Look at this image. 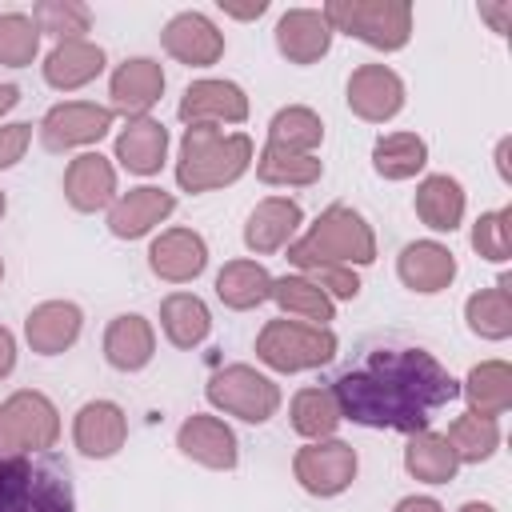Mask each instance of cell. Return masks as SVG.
<instances>
[{
	"label": "cell",
	"mask_w": 512,
	"mask_h": 512,
	"mask_svg": "<svg viewBox=\"0 0 512 512\" xmlns=\"http://www.w3.org/2000/svg\"><path fill=\"white\" fill-rule=\"evenodd\" d=\"M468 328L484 340H504L512 332V296H508V280H500L496 288H484L476 296H468L464 304Z\"/></svg>",
	"instance_id": "cell-34"
},
{
	"label": "cell",
	"mask_w": 512,
	"mask_h": 512,
	"mask_svg": "<svg viewBox=\"0 0 512 512\" xmlns=\"http://www.w3.org/2000/svg\"><path fill=\"white\" fill-rule=\"evenodd\" d=\"M480 16H488L492 28L504 32L508 28V16H512V4H480Z\"/></svg>",
	"instance_id": "cell-46"
},
{
	"label": "cell",
	"mask_w": 512,
	"mask_h": 512,
	"mask_svg": "<svg viewBox=\"0 0 512 512\" xmlns=\"http://www.w3.org/2000/svg\"><path fill=\"white\" fill-rule=\"evenodd\" d=\"M324 172V164L316 156H304V152H288V148H276V144H264L260 160H256V176L264 184H292V188H304V184H316Z\"/></svg>",
	"instance_id": "cell-37"
},
{
	"label": "cell",
	"mask_w": 512,
	"mask_h": 512,
	"mask_svg": "<svg viewBox=\"0 0 512 512\" xmlns=\"http://www.w3.org/2000/svg\"><path fill=\"white\" fill-rule=\"evenodd\" d=\"M324 140V124L312 108H300V104H288L272 116L268 124V144L276 148H288V152H304L312 156V148Z\"/></svg>",
	"instance_id": "cell-36"
},
{
	"label": "cell",
	"mask_w": 512,
	"mask_h": 512,
	"mask_svg": "<svg viewBox=\"0 0 512 512\" xmlns=\"http://www.w3.org/2000/svg\"><path fill=\"white\" fill-rule=\"evenodd\" d=\"M448 448L456 452V460L460 464H480V460H488L492 452H496V444H500V424H496V416H480V412H464V416H456L452 424H448Z\"/></svg>",
	"instance_id": "cell-33"
},
{
	"label": "cell",
	"mask_w": 512,
	"mask_h": 512,
	"mask_svg": "<svg viewBox=\"0 0 512 512\" xmlns=\"http://www.w3.org/2000/svg\"><path fill=\"white\" fill-rule=\"evenodd\" d=\"M164 40V52L180 64H192V68H208L224 56V36L216 32V24L204 16V12H180L164 24L160 32Z\"/></svg>",
	"instance_id": "cell-11"
},
{
	"label": "cell",
	"mask_w": 512,
	"mask_h": 512,
	"mask_svg": "<svg viewBox=\"0 0 512 512\" xmlns=\"http://www.w3.org/2000/svg\"><path fill=\"white\" fill-rule=\"evenodd\" d=\"M404 468L424 484H448L456 476L460 460H456V452L448 448V440L440 432L424 428V432H412V440L404 448Z\"/></svg>",
	"instance_id": "cell-30"
},
{
	"label": "cell",
	"mask_w": 512,
	"mask_h": 512,
	"mask_svg": "<svg viewBox=\"0 0 512 512\" xmlns=\"http://www.w3.org/2000/svg\"><path fill=\"white\" fill-rule=\"evenodd\" d=\"M416 216L432 232H452L464 220V188L452 176H428L416 188Z\"/></svg>",
	"instance_id": "cell-28"
},
{
	"label": "cell",
	"mask_w": 512,
	"mask_h": 512,
	"mask_svg": "<svg viewBox=\"0 0 512 512\" xmlns=\"http://www.w3.org/2000/svg\"><path fill=\"white\" fill-rule=\"evenodd\" d=\"M32 140V124H8L0 128V168H12Z\"/></svg>",
	"instance_id": "cell-43"
},
{
	"label": "cell",
	"mask_w": 512,
	"mask_h": 512,
	"mask_svg": "<svg viewBox=\"0 0 512 512\" xmlns=\"http://www.w3.org/2000/svg\"><path fill=\"white\" fill-rule=\"evenodd\" d=\"M332 44V28L316 8H292L276 24V48L292 64H316Z\"/></svg>",
	"instance_id": "cell-19"
},
{
	"label": "cell",
	"mask_w": 512,
	"mask_h": 512,
	"mask_svg": "<svg viewBox=\"0 0 512 512\" xmlns=\"http://www.w3.org/2000/svg\"><path fill=\"white\" fill-rule=\"evenodd\" d=\"M288 260L304 272L316 268V264H372L376 260V236H372L368 220L356 208L332 204L288 248Z\"/></svg>",
	"instance_id": "cell-3"
},
{
	"label": "cell",
	"mask_w": 512,
	"mask_h": 512,
	"mask_svg": "<svg viewBox=\"0 0 512 512\" xmlns=\"http://www.w3.org/2000/svg\"><path fill=\"white\" fill-rule=\"evenodd\" d=\"M324 20L336 32H348L372 48L396 52L412 36V4L408 0H332L324 4Z\"/></svg>",
	"instance_id": "cell-5"
},
{
	"label": "cell",
	"mask_w": 512,
	"mask_h": 512,
	"mask_svg": "<svg viewBox=\"0 0 512 512\" xmlns=\"http://www.w3.org/2000/svg\"><path fill=\"white\" fill-rule=\"evenodd\" d=\"M148 264L160 280L168 284H184V280H196L208 264V244L200 232L192 228H168L152 240L148 248Z\"/></svg>",
	"instance_id": "cell-15"
},
{
	"label": "cell",
	"mask_w": 512,
	"mask_h": 512,
	"mask_svg": "<svg viewBox=\"0 0 512 512\" xmlns=\"http://www.w3.org/2000/svg\"><path fill=\"white\" fill-rule=\"evenodd\" d=\"M104 68V52L88 40H60L48 60H44V80L60 92H72V88H84L88 80H96Z\"/></svg>",
	"instance_id": "cell-26"
},
{
	"label": "cell",
	"mask_w": 512,
	"mask_h": 512,
	"mask_svg": "<svg viewBox=\"0 0 512 512\" xmlns=\"http://www.w3.org/2000/svg\"><path fill=\"white\" fill-rule=\"evenodd\" d=\"M16 100H20V88H16V84H0V116H4Z\"/></svg>",
	"instance_id": "cell-49"
},
{
	"label": "cell",
	"mask_w": 512,
	"mask_h": 512,
	"mask_svg": "<svg viewBox=\"0 0 512 512\" xmlns=\"http://www.w3.org/2000/svg\"><path fill=\"white\" fill-rule=\"evenodd\" d=\"M256 356L276 372H304L320 368L336 356V336L320 324L300 320H268L256 336Z\"/></svg>",
	"instance_id": "cell-6"
},
{
	"label": "cell",
	"mask_w": 512,
	"mask_h": 512,
	"mask_svg": "<svg viewBox=\"0 0 512 512\" xmlns=\"http://www.w3.org/2000/svg\"><path fill=\"white\" fill-rule=\"evenodd\" d=\"M160 328L176 348H196L212 328L208 304L200 296H192V292H172L160 304Z\"/></svg>",
	"instance_id": "cell-29"
},
{
	"label": "cell",
	"mask_w": 512,
	"mask_h": 512,
	"mask_svg": "<svg viewBox=\"0 0 512 512\" xmlns=\"http://www.w3.org/2000/svg\"><path fill=\"white\" fill-rule=\"evenodd\" d=\"M0 280H4V260H0Z\"/></svg>",
	"instance_id": "cell-52"
},
{
	"label": "cell",
	"mask_w": 512,
	"mask_h": 512,
	"mask_svg": "<svg viewBox=\"0 0 512 512\" xmlns=\"http://www.w3.org/2000/svg\"><path fill=\"white\" fill-rule=\"evenodd\" d=\"M64 196L76 212H96L116 196V168L100 152H80L64 172Z\"/></svg>",
	"instance_id": "cell-21"
},
{
	"label": "cell",
	"mask_w": 512,
	"mask_h": 512,
	"mask_svg": "<svg viewBox=\"0 0 512 512\" xmlns=\"http://www.w3.org/2000/svg\"><path fill=\"white\" fill-rule=\"evenodd\" d=\"M392 512H444V508H440L432 496H404Z\"/></svg>",
	"instance_id": "cell-45"
},
{
	"label": "cell",
	"mask_w": 512,
	"mask_h": 512,
	"mask_svg": "<svg viewBox=\"0 0 512 512\" xmlns=\"http://www.w3.org/2000/svg\"><path fill=\"white\" fill-rule=\"evenodd\" d=\"M428 164V144L416 132H392L380 136L372 148V168L384 180H408Z\"/></svg>",
	"instance_id": "cell-31"
},
{
	"label": "cell",
	"mask_w": 512,
	"mask_h": 512,
	"mask_svg": "<svg viewBox=\"0 0 512 512\" xmlns=\"http://www.w3.org/2000/svg\"><path fill=\"white\" fill-rule=\"evenodd\" d=\"M12 452H16V440H12V428H8V416L0 404V456H12Z\"/></svg>",
	"instance_id": "cell-48"
},
{
	"label": "cell",
	"mask_w": 512,
	"mask_h": 512,
	"mask_svg": "<svg viewBox=\"0 0 512 512\" xmlns=\"http://www.w3.org/2000/svg\"><path fill=\"white\" fill-rule=\"evenodd\" d=\"M0 512H76L68 468L48 456H0Z\"/></svg>",
	"instance_id": "cell-4"
},
{
	"label": "cell",
	"mask_w": 512,
	"mask_h": 512,
	"mask_svg": "<svg viewBox=\"0 0 512 512\" xmlns=\"http://www.w3.org/2000/svg\"><path fill=\"white\" fill-rule=\"evenodd\" d=\"M180 120H188V124H240V120H248V96L232 80H196L180 96Z\"/></svg>",
	"instance_id": "cell-12"
},
{
	"label": "cell",
	"mask_w": 512,
	"mask_h": 512,
	"mask_svg": "<svg viewBox=\"0 0 512 512\" xmlns=\"http://www.w3.org/2000/svg\"><path fill=\"white\" fill-rule=\"evenodd\" d=\"M252 164V140L244 132H220L216 124H188L180 140L176 180L184 192H212L240 180Z\"/></svg>",
	"instance_id": "cell-2"
},
{
	"label": "cell",
	"mask_w": 512,
	"mask_h": 512,
	"mask_svg": "<svg viewBox=\"0 0 512 512\" xmlns=\"http://www.w3.org/2000/svg\"><path fill=\"white\" fill-rule=\"evenodd\" d=\"M348 108L368 124H384L404 108V80L384 64H364L348 76Z\"/></svg>",
	"instance_id": "cell-10"
},
{
	"label": "cell",
	"mask_w": 512,
	"mask_h": 512,
	"mask_svg": "<svg viewBox=\"0 0 512 512\" xmlns=\"http://www.w3.org/2000/svg\"><path fill=\"white\" fill-rule=\"evenodd\" d=\"M156 352V336H152V324L136 312L128 316H116L104 332V356L112 368L120 372H140Z\"/></svg>",
	"instance_id": "cell-25"
},
{
	"label": "cell",
	"mask_w": 512,
	"mask_h": 512,
	"mask_svg": "<svg viewBox=\"0 0 512 512\" xmlns=\"http://www.w3.org/2000/svg\"><path fill=\"white\" fill-rule=\"evenodd\" d=\"M164 92V72L156 60L148 56H132L124 60L116 72H112V84H108V96H112V108L124 112V116H144Z\"/></svg>",
	"instance_id": "cell-17"
},
{
	"label": "cell",
	"mask_w": 512,
	"mask_h": 512,
	"mask_svg": "<svg viewBox=\"0 0 512 512\" xmlns=\"http://www.w3.org/2000/svg\"><path fill=\"white\" fill-rule=\"evenodd\" d=\"M308 280L332 300H352L356 292H360V276L348 268V264H316V268H308Z\"/></svg>",
	"instance_id": "cell-42"
},
{
	"label": "cell",
	"mask_w": 512,
	"mask_h": 512,
	"mask_svg": "<svg viewBox=\"0 0 512 512\" xmlns=\"http://www.w3.org/2000/svg\"><path fill=\"white\" fill-rule=\"evenodd\" d=\"M272 300H276L288 316L312 320V324H320V328L332 320V300H328L308 276H280V280H272Z\"/></svg>",
	"instance_id": "cell-38"
},
{
	"label": "cell",
	"mask_w": 512,
	"mask_h": 512,
	"mask_svg": "<svg viewBox=\"0 0 512 512\" xmlns=\"http://www.w3.org/2000/svg\"><path fill=\"white\" fill-rule=\"evenodd\" d=\"M12 368H16V340H12V332L0 324V380H4Z\"/></svg>",
	"instance_id": "cell-44"
},
{
	"label": "cell",
	"mask_w": 512,
	"mask_h": 512,
	"mask_svg": "<svg viewBox=\"0 0 512 512\" xmlns=\"http://www.w3.org/2000/svg\"><path fill=\"white\" fill-rule=\"evenodd\" d=\"M472 248L492 260V264H504L508 260V248H512V208H496V212H484L472 228Z\"/></svg>",
	"instance_id": "cell-41"
},
{
	"label": "cell",
	"mask_w": 512,
	"mask_h": 512,
	"mask_svg": "<svg viewBox=\"0 0 512 512\" xmlns=\"http://www.w3.org/2000/svg\"><path fill=\"white\" fill-rule=\"evenodd\" d=\"M80 324H84V316H80L76 304H68V300H44V304H36V308L28 312L24 336H28L32 352L56 356V352H64V348L76 344Z\"/></svg>",
	"instance_id": "cell-18"
},
{
	"label": "cell",
	"mask_w": 512,
	"mask_h": 512,
	"mask_svg": "<svg viewBox=\"0 0 512 512\" xmlns=\"http://www.w3.org/2000/svg\"><path fill=\"white\" fill-rule=\"evenodd\" d=\"M340 404L332 396V388H300L292 396V428L300 436H312V440H328L340 424Z\"/></svg>",
	"instance_id": "cell-35"
},
{
	"label": "cell",
	"mask_w": 512,
	"mask_h": 512,
	"mask_svg": "<svg viewBox=\"0 0 512 512\" xmlns=\"http://www.w3.org/2000/svg\"><path fill=\"white\" fill-rule=\"evenodd\" d=\"M124 436H128V420H124L120 404H112V400H88L72 420L76 448L84 456H96V460L116 456L124 448Z\"/></svg>",
	"instance_id": "cell-16"
},
{
	"label": "cell",
	"mask_w": 512,
	"mask_h": 512,
	"mask_svg": "<svg viewBox=\"0 0 512 512\" xmlns=\"http://www.w3.org/2000/svg\"><path fill=\"white\" fill-rule=\"evenodd\" d=\"M296 228H300V204L288 200V196H268V200H260V204L248 212L244 244L264 256V252L284 248Z\"/></svg>",
	"instance_id": "cell-22"
},
{
	"label": "cell",
	"mask_w": 512,
	"mask_h": 512,
	"mask_svg": "<svg viewBox=\"0 0 512 512\" xmlns=\"http://www.w3.org/2000/svg\"><path fill=\"white\" fill-rule=\"evenodd\" d=\"M36 28L52 32L56 40H84V32L92 28V12L80 0H44L36 4Z\"/></svg>",
	"instance_id": "cell-39"
},
{
	"label": "cell",
	"mask_w": 512,
	"mask_h": 512,
	"mask_svg": "<svg viewBox=\"0 0 512 512\" xmlns=\"http://www.w3.org/2000/svg\"><path fill=\"white\" fill-rule=\"evenodd\" d=\"M332 396L340 404V416L364 428L424 432L428 420L460 396V384L432 352L380 344L336 376Z\"/></svg>",
	"instance_id": "cell-1"
},
{
	"label": "cell",
	"mask_w": 512,
	"mask_h": 512,
	"mask_svg": "<svg viewBox=\"0 0 512 512\" xmlns=\"http://www.w3.org/2000/svg\"><path fill=\"white\" fill-rule=\"evenodd\" d=\"M36 48H40V28H36V20L24 16V12H4V16H0V64L24 68V64H32Z\"/></svg>",
	"instance_id": "cell-40"
},
{
	"label": "cell",
	"mask_w": 512,
	"mask_h": 512,
	"mask_svg": "<svg viewBox=\"0 0 512 512\" xmlns=\"http://www.w3.org/2000/svg\"><path fill=\"white\" fill-rule=\"evenodd\" d=\"M4 416H8V428H12L16 452H24V448L44 452L60 436V416H56V408L44 392H12L4 400Z\"/></svg>",
	"instance_id": "cell-13"
},
{
	"label": "cell",
	"mask_w": 512,
	"mask_h": 512,
	"mask_svg": "<svg viewBox=\"0 0 512 512\" xmlns=\"http://www.w3.org/2000/svg\"><path fill=\"white\" fill-rule=\"evenodd\" d=\"M112 128V108L88 104V100H68L44 112L40 120V140L48 152H68L80 144H96Z\"/></svg>",
	"instance_id": "cell-9"
},
{
	"label": "cell",
	"mask_w": 512,
	"mask_h": 512,
	"mask_svg": "<svg viewBox=\"0 0 512 512\" xmlns=\"http://www.w3.org/2000/svg\"><path fill=\"white\" fill-rule=\"evenodd\" d=\"M208 400L216 408H224L228 416H240L248 424H264L280 408V388L248 364H228L208 380Z\"/></svg>",
	"instance_id": "cell-7"
},
{
	"label": "cell",
	"mask_w": 512,
	"mask_h": 512,
	"mask_svg": "<svg viewBox=\"0 0 512 512\" xmlns=\"http://www.w3.org/2000/svg\"><path fill=\"white\" fill-rule=\"evenodd\" d=\"M4 208H8V200H4V192H0V216H4Z\"/></svg>",
	"instance_id": "cell-51"
},
{
	"label": "cell",
	"mask_w": 512,
	"mask_h": 512,
	"mask_svg": "<svg viewBox=\"0 0 512 512\" xmlns=\"http://www.w3.org/2000/svg\"><path fill=\"white\" fill-rule=\"evenodd\" d=\"M172 208H176L172 192H164V188H132V192H124V196L112 204L108 228H112V236H120V240H136V236L152 232L160 220H168Z\"/></svg>",
	"instance_id": "cell-20"
},
{
	"label": "cell",
	"mask_w": 512,
	"mask_h": 512,
	"mask_svg": "<svg viewBox=\"0 0 512 512\" xmlns=\"http://www.w3.org/2000/svg\"><path fill=\"white\" fill-rule=\"evenodd\" d=\"M400 280L412 288V292H440L452 284L456 276V256L436 244V240H416L400 252Z\"/></svg>",
	"instance_id": "cell-24"
},
{
	"label": "cell",
	"mask_w": 512,
	"mask_h": 512,
	"mask_svg": "<svg viewBox=\"0 0 512 512\" xmlns=\"http://www.w3.org/2000/svg\"><path fill=\"white\" fill-rule=\"evenodd\" d=\"M176 448H180L188 460H196V464H204V468H220V472L236 468V460H240L236 432H232L224 420L204 416V412H196V416H188V420L180 424Z\"/></svg>",
	"instance_id": "cell-14"
},
{
	"label": "cell",
	"mask_w": 512,
	"mask_h": 512,
	"mask_svg": "<svg viewBox=\"0 0 512 512\" xmlns=\"http://www.w3.org/2000/svg\"><path fill=\"white\" fill-rule=\"evenodd\" d=\"M460 512H496V508H492V504H484V500H468Z\"/></svg>",
	"instance_id": "cell-50"
},
{
	"label": "cell",
	"mask_w": 512,
	"mask_h": 512,
	"mask_svg": "<svg viewBox=\"0 0 512 512\" xmlns=\"http://www.w3.org/2000/svg\"><path fill=\"white\" fill-rule=\"evenodd\" d=\"M216 296H220L228 308L248 312V308L264 304V300L272 296V276H268V268L256 264V260H228V264L220 268V276H216Z\"/></svg>",
	"instance_id": "cell-27"
},
{
	"label": "cell",
	"mask_w": 512,
	"mask_h": 512,
	"mask_svg": "<svg viewBox=\"0 0 512 512\" xmlns=\"http://www.w3.org/2000/svg\"><path fill=\"white\" fill-rule=\"evenodd\" d=\"M292 472L312 496H340L356 476V452L344 440H316L296 452Z\"/></svg>",
	"instance_id": "cell-8"
},
{
	"label": "cell",
	"mask_w": 512,
	"mask_h": 512,
	"mask_svg": "<svg viewBox=\"0 0 512 512\" xmlns=\"http://www.w3.org/2000/svg\"><path fill=\"white\" fill-rule=\"evenodd\" d=\"M164 152H168V128L152 116H132L128 128L116 136V156L128 172H140V176L160 172Z\"/></svg>",
	"instance_id": "cell-23"
},
{
	"label": "cell",
	"mask_w": 512,
	"mask_h": 512,
	"mask_svg": "<svg viewBox=\"0 0 512 512\" xmlns=\"http://www.w3.org/2000/svg\"><path fill=\"white\" fill-rule=\"evenodd\" d=\"M220 8H224L228 16H240V20H252V16H260V12L268 8V4H264V0H256V4H248V8H240V4H220Z\"/></svg>",
	"instance_id": "cell-47"
},
{
	"label": "cell",
	"mask_w": 512,
	"mask_h": 512,
	"mask_svg": "<svg viewBox=\"0 0 512 512\" xmlns=\"http://www.w3.org/2000/svg\"><path fill=\"white\" fill-rule=\"evenodd\" d=\"M464 396L472 400V412L480 416H500L512 404V368L504 360H484L468 372Z\"/></svg>",
	"instance_id": "cell-32"
}]
</instances>
